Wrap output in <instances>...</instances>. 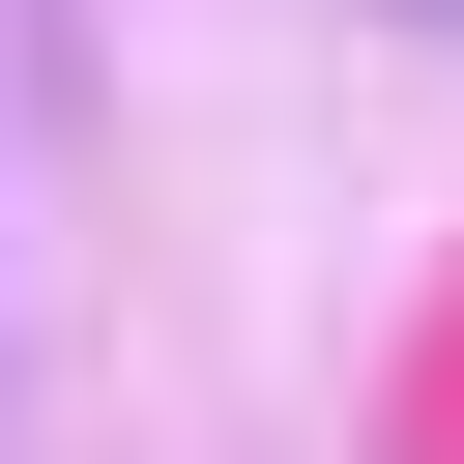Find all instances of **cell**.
Instances as JSON below:
<instances>
[{"mask_svg": "<svg viewBox=\"0 0 464 464\" xmlns=\"http://www.w3.org/2000/svg\"><path fill=\"white\" fill-rule=\"evenodd\" d=\"M435 29H464V0H435Z\"/></svg>", "mask_w": 464, "mask_h": 464, "instance_id": "6da1fadb", "label": "cell"}]
</instances>
